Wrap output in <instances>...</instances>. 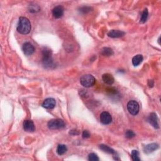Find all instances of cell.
<instances>
[{
    "instance_id": "9",
    "label": "cell",
    "mask_w": 161,
    "mask_h": 161,
    "mask_svg": "<svg viewBox=\"0 0 161 161\" xmlns=\"http://www.w3.org/2000/svg\"><path fill=\"white\" fill-rule=\"evenodd\" d=\"M148 121L150 123V124L153 126L155 129H159V119L157 115L155 113H152L150 114L149 117L148 118Z\"/></svg>"
},
{
    "instance_id": "7",
    "label": "cell",
    "mask_w": 161,
    "mask_h": 161,
    "mask_svg": "<svg viewBox=\"0 0 161 161\" xmlns=\"http://www.w3.org/2000/svg\"><path fill=\"white\" fill-rule=\"evenodd\" d=\"M100 121L104 125H108L112 122V117L107 111H103L100 115Z\"/></svg>"
},
{
    "instance_id": "27",
    "label": "cell",
    "mask_w": 161,
    "mask_h": 161,
    "mask_svg": "<svg viewBox=\"0 0 161 161\" xmlns=\"http://www.w3.org/2000/svg\"><path fill=\"white\" fill-rule=\"evenodd\" d=\"M148 86H149L150 88H152V87H153V86H154V81H152V80H149L148 82Z\"/></svg>"
},
{
    "instance_id": "5",
    "label": "cell",
    "mask_w": 161,
    "mask_h": 161,
    "mask_svg": "<svg viewBox=\"0 0 161 161\" xmlns=\"http://www.w3.org/2000/svg\"><path fill=\"white\" fill-rule=\"evenodd\" d=\"M127 109L129 112L132 115H137L139 111V105L135 100L130 101L127 104Z\"/></svg>"
},
{
    "instance_id": "23",
    "label": "cell",
    "mask_w": 161,
    "mask_h": 161,
    "mask_svg": "<svg viewBox=\"0 0 161 161\" xmlns=\"http://www.w3.org/2000/svg\"><path fill=\"white\" fill-rule=\"evenodd\" d=\"M125 136H126V137L128 139H131V138H134L135 137V134L133 131L127 130L125 133Z\"/></svg>"
},
{
    "instance_id": "15",
    "label": "cell",
    "mask_w": 161,
    "mask_h": 161,
    "mask_svg": "<svg viewBox=\"0 0 161 161\" xmlns=\"http://www.w3.org/2000/svg\"><path fill=\"white\" fill-rule=\"evenodd\" d=\"M143 56L142 55H137L133 57L132 59V64L134 66H138L143 60Z\"/></svg>"
},
{
    "instance_id": "3",
    "label": "cell",
    "mask_w": 161,
    "mask_h": 161,
    "mask_svg": "<svg viewBox=\"0 0 161 161\" xmlns=\"http://www.w3.org/2000/svg\"><path fill=\"white\" fill-rule=\"evenodd\" d=\"M80 82L82 86L85 88H91L94 85L96 79L94 76L91 74H86L82 76L80 79Z\"/></svg>"
},
{
    "instance_id": "26",
    "label": "cell",
    "mask_w": 161,
    "mask_h": 161,
    "mask_svg": "<svg viewBox=\"0 0 161 161\" xmlns=\"http://www.w3.org/2000/svg\"><path fill=\"white\" fill-rule=\"evenodd\" d=\"M69 134L72 135H79V132H78L77 130H72L70 131Z\"/></svg>"
},
{
    "instance_id": "8",
    "label": "cell",
    "mask_w": 161,
    "mask_h": 161,
    "mask_svg": "<svg viewBox=\"0 0 161 161\" xmlns=\"http://www.w3.org/2000/svg\"><path fill=\"white\" fill-rule=\"evenodd\" d=\"M23 129L25 131L27 132H34L35 130V127L34 123L30 120H25L23 123Z\"/></svg>"
},
{
    "instance_id": "19",
    "label": "cell",
    "mask_w": 161,
    "mask_h": 161,
    "mask_svg": "<svg viewBox=\"0 0 161 161\" xmlns=\"http://www.w3.org/2000/svg\"><path fill=\"white\" fill-rule=\"evenodd\" d=\"M148 10L145 9L142 13L141 18H140V23H146L147 20V18H148Z\"/></svg>"
},
{
    "instance_id": "2",
    "label": "cell",
    "mask_w": 161,
    "mask_h": 161,
    "mask_svg": "<svg viewBox=\"0 0 161 161\" xmlns=\"http://www.w3.org/2000/svg\"><path fill=\"white\" fill-rule=\"evenodd\" d=\"M42 64L45 68L54 67V63L52 57V51L47 47H44L42 49Z\"/></svg>"
},
{
    "instance_id": "25",
    "label": "cell",
    "mask_w": 161,
    "mask_h": 161,
    "mask_svg": "<svg viewBox=\"0 0 161 161\" xmlns=\"http://www.w3.org/2000/svg\"><path fill=\"white\" fill-rule=\"evenodd\" d=\"M82 138H83V139H88V138L90 137L91 135H90V133L88 130H84L83 132H82Z\"/></svg>"
},
{
    "instance_id": "11",
    "label": "cell",
    "mask_w": 161,
    "mask_h": 161,
    "mask_svg": "<svg viewBox=\"0 0 161 161\" xmlns=\"http://www.w3.org/2000/svg\"><path fill=\"white\" fill-rule=\"evenodd\" d=\"M56 100L53 98H47L42 103V106L46 109H53L56 106Z\"/></svg>"
},
{
    "instance_id": "14",
    "label": "cell",
    "mask_w": 161,
    "mask_h": 161,
    "mask_svg": "<svg viewBox=\"0 0 161 161\" xmlns=\"http://www.w3.org/2000/svg\"><path fill=\"white\" fill-rule=\"evenodd\" d=\"M102 79L103 81H104V82H105L106 84L108 85H111L114 83V81H115L114 77L110 74L107 73V74H103L102 76Z\"/></svg>"
},
{
    "instance_id": "12",
    "label": "cell",
    "mask_w": 161,
    "mask_h": 161,
    "mask_svg": "<svg viewBox=\"0 0 161 161\" xmlns=\"http://www.w3.org/2000/svg\"><path fill=\"white\" fill-rule=\"evenodd\" d=\"M159 145L156 143H152L148 144V145L146 146L143 148V151L146 154H150L155 151V150L159 148Z\"/></svg>"
},
{
    "instance_id": "24",
    "label": "cell",
    "mask_w": 161,
    "mask_h": 161,
    "mask_svg": "<svg viewBox=\"0 0 161 161\" xmlns=\"http://www.w3.org/2000/svg\"><path fill=\"white\" fill-rule=\"evenodd\" d=\"M92 10V8L91 7H88V6H86V7H82L80 9V11L82 12V13H88V12L91 11Z\"/></svg>"
},
{
    "instance_id": "17",
    "label": "cell",
    "mask_w": 161,
    "mask_h": 161,
    "mask_svg": "<svg viewBox=\"0 0 161 161\" xmlns=\"http://www.w3.org/2000/svg\"><path fill=\"white\" fill-rule=\"evenodd\" d=\"M67 150V148L66 146L63 145V144H60L57 148V152L59 155H62L64 154Z\"/></svg>"
},
{
    "instance_id": "6",
    "label": "cell",
    "mask_w": 161,
    "mask_h": 161,
    "mask_svg": "<svg viewBox=\"0 0 161 161\" xmlns=\"http://www.w3.org/2000/svg\"><path fill=\"white\" fill-rule=\"evenodd\" d=\"M22 50L26 56H31L35 51V48L31 43L25 42L22 46Z\"/></svg>"
},
{
    "instance_id": "18",
    "label": "cell",
    "mask_w": 161,
    "mask_h": 161,
    "mask_svg": "<svg viewBox=\"0 0 161 161\" xmlns=\"http://www.w3.org/2000/svg\"><path fill=\"white\" fill-rule=\"evenodd\" d=\"M101 55L104 56H111L113 55V51L112 49L109 47H104L102 49V50L101 51Z\"/></svg>"
},
{
    "instance_id": "20",
    "label": "cell",
    "mask_w": 161,
    "mask_h": 161,
    "mask_svg": "<svg viewBox=\"0 0 161 161\" xmlns=\"http://www.w3.org/2000/svg\"><path fill=\"white\" fill-rule=\"evenodd\" d=\"M131 159L134 161H139L140 159L139 157V152L137 150H134L131 152Z\"/></svg>"
},
{
    "instance_id": "4",
    "label": "cell",
    "mask_w": 161,
    "mask_h": 161,
    "mask_svg": "<svg viewBox=\"0 0 161 161\" xmlns=\"http://www.w3.org/2000/svg\"><path fill=\"white\" fill-rule=\"evenodd\" d=\"M48 127L51 130H57L63 129L65 125L64 122L60 119H53L48 122Z\"/></svg>"
},
{
    "instance_id": "22",
    "label": "cell",
    "mask_w": 161,
    "mask_h": 161,
    "mask_svg": "<svg viewBox=\"0 0 161 161\" xmlns=\"http://www.w3.org/2000/svg\"><path fill=\"white\" fill-rule=\"evenodd\" d=\"M88 160L90 161H98L99 157L96 154L91 153L88 156Z\"/></svg>"
},
{
    "instance_id": "16",
    "label": "cell",
    "mask_w": 161,
    "mask_h": 161,
    "mask_svg": "<svg viewBox=\"0 0 161 161\" xmlns=\"http://www.w3.org/2000/svg\"><path fill=\"white\" fill-rule=\"evenodd\" d=\"M100 148L103 151H104L105 152H106V153H108L110 154H113V155L116 154V152H115V151L113 149H112L111 148H110V147H108V146L103 145V144H102V145L100 146Z\"/></svg>"
},
{
    "instance_id": "10",
    "label": "cell",
    "mask_w": 161,
    "mask_h": 161,
    "mask_svg": "<svg viewBox=\"0 0 161 161\" xmlns=\"http://www.w3.org/2000/svg\"><path fill=\"white\" fill-rule=\"evenodd\" d=\"M64 8L59 5L56 6L52 10V15L53 17L56 18H60L64 15Z\"/></svg>"
},
{
    "instance_id": "21",
    "label": "cell",
    "mask_w": 161,
    "mask_h": 161,
    "mask_svg": "<svg viewBox=\"0 0 161 161\" xmlns=\"http://www.w3.org/2000/svg\"><path fill=\"white\" fill-rule=\"evenodd\" d=\"M40 7L36 5H30L28 7V10L30 13H36L40 11Z\"/></svg>"
},
{
    "instance_id": "1",
    "label": "cell",
    "mask_w": 161,
    "mask_h": 161,
    "mask_svg": "<svg viewBox=\"0 0 161 161\" xmlns=\"http://www.w3.org/2000/svg\"><path fill=\"white\" fill-rule=\"evenodd\" d=\"M17 31L21 34L27 35L31 31V23L30 20L25 17H20L17 26Z\"/></svg>"
},
{
    "instance_id": "13",
    "label": "cell",
    "mask_w": 161,
    "mask_h": 161,
    "mask_svg": "<svg viewBox=\"0 0 161 161\" xmlns=\"http://www.w3.org/2000/svg\"><path fill=\"white\" fill-rule=\"evenodd\" d=\"M125 33L123 31L117 30H112L108 33V36L111 37V38H119L124 36Z\"/></svg>"
}]
</instances>
